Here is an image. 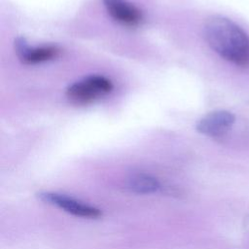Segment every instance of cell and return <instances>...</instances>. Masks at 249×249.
<instances>
[{
	"instance_id": "7a4b0ae2",
	"label": "cell",
	"mask_w": 249,
	"mask_h": 249,
	"mask_svg": "<svg viewBox=\"0 0 249 249\" xmlns=\"http://www.w3.org/2000/svg\"><path fill=\"white\" fill-rule=\"evenodd\" d=\"M113 89L112 82L101 75H90L70 85L66 89L68 99L76 104L91 103Z\"/></svg>"
},
{
	"instance_id": "8992f818",
	"label": "cell",
	"mask_w": 249,
	"mask_h": 249,
	"mask_svg": "<svg viewBox=\"0 0 249 249\" xmlns=\"http://www.w3.org/2000/svg\"><path fill=\"white\" fill-rule=\"evenodd\" d=\"M15 49L18 58L26 64L45 62L56 57L59 53V49L52 45L30 47L26 40L22 37L16 39Z\"/></svg>"
},
{
	"instance_id": "3957f363",
	"label": "cell",
	"mask_w": 249,
	"mask_h": 249,
	"mask_svg": "<svg viewBox=\"0 0 249 249\" xmlns=\"http://www.w3.org/2000/svg\"><path fill=\"white\" fill-rule=\"evenodd\" d=\"M38 197L42 201L59 207L64 211L77 217L96 219L102 215L101 211L98 208L90 206L87 203H84L83 201H80L74 197L62 194L43 192L38 194Z\"/></svg>"
},
{
	"instance_id": "5b68a950",
	"label": "cell",
	"mask_w": 249,
	"mask_h": 249,
	"mask_svg": "<svg viewBox=\"0 0 249 249\" xmlns=\"http://www.w3.org/2000/svg\"><path fill=\"white\" fill-rule=\"evenodd\" d=\"M108 15L120 24L135 27L142 23V12L127 0H102Z\"/></svg>"
},
{
	"instance_id": "52a82bcc",
	"label": "cell",
	"mask_w": 249,
	"mask_h": 249,
	"mask_svg": "<svg viewBox=\"0 0 249 249\" xmlns=\"http://www.w3.org/2000/svg\"><path fill=\"white\" fill-rule=\"evenodd\" d=\"M127 189L134 194L148 195L157 193L160 189V184L155 177L140 173L128 179Z\"/></svg>"
},
{
	"instance_id": "277c9868",
	"label": "cell",
	"mask_w": 249,
	"mask_h": 249,
	"mask_svg": "<svg viewBox=\"0 0 249 249\" xmlns=\"http://www.w3.org/2000/svg\"><path fill=\"white\" fill-rule=\"evenodd\" d=\"M235 117L226 110H216L202 117L196 124V130L209 137L225 135L234 124Z\"/></svg>"
},
{
	"instance_id": "6da1fadb",
	"label": "cell",
	"mask_w": 249,
	"mask_h": 249,
	"mask_svg": "<svg viewBox=\"0 0 249 249\" xmlns=\"http://www.w3.org/2000/svg\"><path fill=\"white\" fill-rule=\"evenodd\" d=\"M204 37L222 58L241 67L249 66V36L232 20L211 17L205 22Z\"/></svg>"
}]
</instances>
